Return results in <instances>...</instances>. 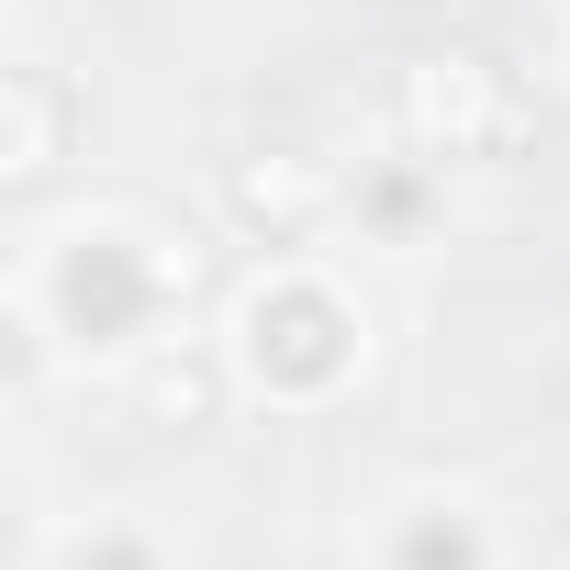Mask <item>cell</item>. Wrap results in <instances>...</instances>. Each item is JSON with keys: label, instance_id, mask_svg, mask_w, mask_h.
<instances>
[{"label": "cell", "instance_id": "1", "mask_svg": "<svg viewBox=\"0 0 570 570\" xmlns=\"http://www.w3.org/2000/svg\"><path fill=\"white\" fill-rule=\"evenodd\" d=\"M202 246L146 202H57L12 235V347L68 381H124L168 336H190Z\"/></svg>", "mask_w": 570, "mask_h": 570}, {"label": "cell", "instance_id": "2", "mask_svg": "<svg viewBox=\"0 0 570 570\" xmlns=\"http://www.w3.org/2000/svg\"><path fill=\"white\" fill-rule=\"evenodd\" d=\"M213 347L235 370V403H257V414H336L381 370V314H370L347 257L268 246L213 303Z\"/></svg>", "mask_w": 570, "mask_h": 570}, {"label": "cell", "instance_id": "3", "mask_svg": "<svg viewBox=\"0 0 570 570\" xmlns=\"http://www.w3.org/2000/svg\"><path fill=\"white\" fill-rule=\"evenodd\" d=\"M347 570H514V525L459 470H392L347 514Z\"/></svg>", "mask_w": 570, "mask_h": 570}, {"label": "cell", "instance_id": "4", "mask_svg": "<svg viewBox=\"0 0 570 570\" xmlns=\"http://www.w3.org/2000/svg\"><path fill=\"white\" fill-rule=\"evenodd\" d=\"M525 79L492 57V46H414L392 68V135L425 146L436 168H492L525 146Z\"/></svg>", "mask_w": 570, "mask_h": 570}, {"label": "cell", "instance_id": "5", "mask_svg": "<svg viewBox=\"0 0 570 570\" xmlns=\"http://www.w3.org/2000/svg\"><path fill=\"white\" fill-rule=\"evenodd\" d=\"M90 146V90L68 57H46L35 35H12V68H0V179H12L23 202Z\"/></svg>", "mask_w": 570, "mask_h": 570}, {"label": "cell", "instance_id": "6", "mask_svg": "<svg viewBox=\"0 0 570 570\" xmlns=\"http://www.w3.org/2000/svg\"><path fill=\"white\" fill-rule=\"evenodd\" d=\"M224 213L257 235V246H314L347 224V168L314 157V146H246L224 168Z\"/></svg>", "mask_w": 570, "mask_h": 570}, {"label": "cell", "instance_id": "7", "mask_svg": "<svg viewBox=\"0 0 570 570\" xmlns=\"http://www.w3.org/2000/svg\"><path fill=\"white\" fill-rule=\"evenodd\" d=\"M23 570H190V537L157 514V503H57L35 514V548Z\"/></svg>", "mask_w": 570, "mask_h": 570}, {"label": "cell", "instance_id": "8", "mask_svg": "<svg viewBox=\"0 0 570 570\" xmlns=\"http://www.w3.org/2000/svg\"><path fill=\"white\" fill-rule=\"evenodd\" d=\"M436 213H448V168H436L425 146L392 135L381 157L347 168V224H358V246H425Z\"/></svg>", "mask_w": 570, "mask_h": 570}, {"label": "cell", "instance_id": "9", "mask_svg": "<svg viewBox=\"0 0 570 570\" xmlns=\"http://www.w3.org/2000/svg\"><path fill=\"white\" fill-rule=\"evenodd\" d=\"M559 79H570V12H559Z\"/></svg>", "mask_w": 570, "mask_h": 570}]
</instances>
